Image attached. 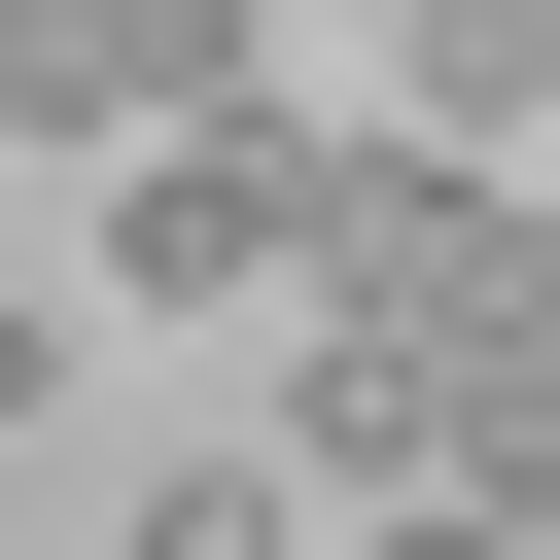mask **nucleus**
Returning a JSON list of instances; mask_svg holds the SVG:
<instances>
[{
  "instance_id": "nucleus-1",
  "label": "nucleus",
  "mask_w": 560,
  "mask_h": 560,
  "mask_svg": "<svg viewBox=\"0 0 560 560\" xmlns=\"http://www.w3.org/2000/svg\"><path fill=\"white\" fill-rule=\"evenodd\" d=\"M280 455L315 490H525L560 525V210L350 140V210H315V420Z\"/></svg>"
},
{
  "instance_id": "nucleus-2",
  "label": "nucleus",
  "mask_w": 560,
  "mask_h": 560,
  "mask_svg": "<svg viewBox=\"0 0 560 560\" xmlns=\"http://www.w3.org/2000/svg\"><path fill=\"white\" fill-rule=\"evenodd\" d=\"M315 210H350V140L210 105V140H140V175H105V280H140V315H245V280H315Z\"/></svg>"
},
{
  "instance_id": "nucleus-3",
  "label": "nucleus",
  "mask_w": 560,
  "mask_h": 560,
  "mask_svg": "<svg viewBox=\"0 0 560 560\" xmlns=\"http://www.w3.org/2000/svg\"><path fill=\"white\" fill-rule=\"evenodd\" d=\"M0 105L140 175V140H210V105H245V0H0Z\"/></svg>"
},
{
  "instance_id": "nucleus-4",
  "label": "nucleus",
  "mask_w": 560,
  "mask_h": 560,
  "mask_svg": "<svg viewBox=\"0 0 560 560\" xmlns=\"http://www.w3.org/2000/svg\"><path fill=\"white\" fill-rule=\"evenodd\" d=\"M525 105H560V0H385V140L420 175H490Z\"/></svg>"
},
{
  "instance_id": "nucleus-5",
  "label": "nucleus",
  "mask_w": 560,
  "mask_h": 560,
  "mask_svg": "<svg viewBox=\"0 0 560 560\" xmlns=\"http://www.w3.org/2000/svg\"><path fill=\"white\" fill-rule=\"evenodd\" d=\"M140 560H315V455H175V490H140Z\"/></svg>"
},
{
  "instance_id": "nucleus-6",
  "label": "nucleus",
  "mask_w": 560,
  "mask_h": 560,
  "mask_svg": "<svg viewBox=\"0 0 560 560\" xmlns=\"http://www.w3.org/2000/svg\"><path fill=\"white\" fill-rule=\"evenodd\" d=\"M315 560H560L525 490H315Z\"/></svg>"
},
{
  "instance_id": "nucleus-7",
  "label": "nucleus",
  "mask_w": 560,
  "mask_h": 560,
  "mask_svg": "<svg viewBox=\"0 0 560 560\" xmlns=\"http://www.w3.org/2000/svg\"><path fill=\"white\" fill-rule=\"evenodd\" d=\"M35 385H70V315H35V280H0V420H35Z\"/></svg>"
}]
</instances>
